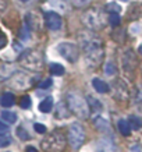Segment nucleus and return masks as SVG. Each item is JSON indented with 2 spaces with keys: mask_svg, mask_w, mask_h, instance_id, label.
<instances>
[{
  "mask_svg": "<svg viewBox=\"0 0 142 152\" xmlns=\"http://www.w3.org/2000/svg\"><path fill=\"white\" fill-rule=\"evenodd\" d=\"M117 127H119V131L123 134L124 137H128L130 133H131V127H130V124H128V121H127V120H124V119L119 120Z\"/></svg>",
  "mask_w": 142,
  "mask_h": 152,
  "instance_id": "4468645a",
  "label": "nucleus"
},
{
  "mask_svg": "<svg viewBox=\"0 0 142 152\" xmlns=\"http://www.w3.org/2000/svg\"><path fill=\"white\" fill-rule=\"evenodd\" d=\"M21 64H24L27 69L39 70L42 67V55L36 50H28L21 57Z\"/></svg>",
  "mask_w": 142,
  "mask_h": 152,
  "instance_id": "423d86ee",
  "label": "nucleus"
},
{
  "mask_svg": "<svg viewBox=\"0 0 142 152\" xmlns=\"http://www.w3.org/2000/svg\"><path fill=\"white\" fill-rule=\"evenodd\" d=\"M121 1H127V0H121Z\"/></svg>",
  "mask_w": 142,
  "mask_h": 152,
  "instance_id": "f704fd0d",
  "label": "nucleus"
},
{
  "mask_svg": "<svg viewBox=\"0 0 142 152\" xmlns=\"http://www.w3.org/2000/svg\"><path fill=\"white\" fill-rule=\"evenodd\" d=\"M67 106L74 115L79 116V117H87L88 113H89L88 102H85L82 99V96H79V95L74 92L67 95Z\"/></svg>",
  "mask_w": 142,
  "mask_h": 152,
  "instance_id": "f03ea898",
  "label": "nucleus"
},
{
  "mask_svg": "<svg viewBox=\"0 0 142 152\" xmlns=\"http://www.w3.org/2000/svg\"><path fill=\"white\" fill-rule=\"evenodd\" d=\"M138 52H139V55H142V45H139V48H138Z\"/></svg>",
  "mask_w": 142,
  "mask_h": 152,
  "instance_id": "473e14b6",
  "label": "nucleus"
},
{
  "mask_svg": "<svg viewBox=\"0 0 142 152\" xmlns=\"http://www.w3.org/2000/svg\"><path fill=\"white\" fill-rule=\"evenodd\" d=\"M92 85H93V88H95V91H98L99 94L109 92V85H107L105 81H102V80H99V78L92 80Z\"/></svg>",
  "mask_w": 142,
  "mask_h": 152,
  "instance_id": "9d476101",
  "label": "nucleus"
},
{
  "mask_svg": "<svg viewBox=\"0 0 142 152\" xmlns=\"http://www.w3.org/2000/svg\"><path fill=\"white\" fill-rule=\"evenodd\" d=\"M135 66H137V59H135V56L131 50L125 52V55L123 57V67L125 71H134L135 69Z\"/></svg>",
  "mask_w": 142,
  "mask_h": 152,
  "instance_id": "1a4fd4ad",
  "label": "nucleus"
},
{
  "mask_svg": "<svg viewBox=\"0 0 142 152\" xmlns=\"http://www.w3.org/2000/svg\"><path fill=\"white\" fill-rule=\"evenodd\" d=\"M14 103H15V98H14L13 94L7 92L0 96V105L3 106V107H11Z\"/></svg>",
  "mask_w": 142,
  "mask_h": 152,
  "instance_id": "9b49d317",
  "label": "nucleus"
},
{
  "mask_svg": "<svg viewBox=\"0 0 142 152\" xmlns=\"http://www.w3.org/2000/svg\"><path fill=\"white\" fill-rule=\"evenodd\" d=\"M20 1H28V0H20Z\"/></svg>",
  "mask_w": 142,
  "mask_h": 152,
  "instance_id": "72a5a7b5",
  "label": "nucleus"
},
{
  "mask_svg": "<svg viewBox=\"0 0 142 152\" xmlns=\"http://www.w3.org/2000/svg\"><path fill=\"white\" fill-rule=\"evenodd\" d=\"M85 141V130L79 123H73L68 129V142L74 149L82 147Z\"/></svg>",
  "mask_w": 142,
  "mask_h": 152,
  "instance_id": "20e7f679",
  "label": "nucleus"
},
{
  "mask_svg": "<svg viewBox=\"0 0 142 152\" xmlns=\"http://www.w3.org/2000/svg\"><path fill=\"white\" fill-rule=\"evenodd\" d=\"M50 73L56 77H60V75H63L64 74V67L59 63H52L50 64Z\"/></svg>",
  "mask_w": 142,
  "mask_h": 152,
  "instance_id": "f3484780",
  "label": "nucleus"
},
{
  "mask_svg": "<svg viewBox=\"0 0 142 152\" xmlns=\"http://www.w3.org/2000/svg\"><path fill=\"white\" fill-rule=\"evenodd\" d=\"M57 52L60 53L61 57H64L70 63H75L79 56V49L77 45H74L71 42H60L57 45Z\"/></svg>",
  "mask_w": 142,
  "mask_h": 152,
  "instance_id": "39448f33",
  "label": "nucleus"
},
{
  "mask_svg": "<svg viewBox=\"0 0 142 152\" xmlns=\"http://www.w3.org/2000/svg\"><path fill=\"white\" fill-rule=\"evenodd\" d=\"M20 106L23 107V109H29L31 107V98L25 95V96L21 98V101H20Z\"/></svg>",
  "mask_w": 142,
  "mask_h": 152,
  "instance_id": "aec40b11",
  "label": "nucleus"
},
{
  "mask_svg": "<svg viewBox=\"0 0 142 152\" xmlns=\"http://www.w3.org/2000/svg\"><path fill=\"white\" fill-rule=\"evenodd\" d=\"M106 10H107L109 13H120V11H121V7H120L117 3H109V4L106 6Z\"/></svg>",
  "mask_w": 142,
  "mask_h": 152,
  "instance_id": "4be33fe9",
  "label": "nucleus"
},
{
  "mask_svg": "<svg viewBox=\"0 0 142 152\" xmlns=\"http://www.w3.org/2000/svg\"><path fill=\"white\" fill-rule=\"evenodd\" d=\"M52 109H53V98L47 96L39 103V110L42 113H50Z\"/></svg>",
  "mask_w": 142,
  "mask_h": 152,
  "instance_id": "f8f14e48",
  "label": "nucleus"
},
{
  "mask_svg": "<svg viewBox=\"0 0 142 152\" xmlns=\"http://www.w3.org/2000/svg\"><path fill=\"white\" fill-rule=\"evenodd\" d=\"M66 147V137L60 131L52 133L47 138L42 141V148L46 152H61Z\"/></svg>",
  "mask_w": 142,
  "mask_h": 152,
  "instance_id": "7ed1b4c3",
  "label": "nucleus"
},
{
  "mask_svg": "<svg viewBox=\"0 0 142 152\" xmlns=\"http://www.w3.org/2000/svg\"><path fill=\"white\" fill-rule=\"evenodd\" d=\"M25 152H38V151H36V148H35V147H28Z\"/></svg>",
  "mask_w": 142,
  "mask_h": 152,
  "instance_id": "7c9ffc66",
  "label": "nucleus"
},
{
  "mask_svg": "<svg viewBox=\"0 0 142 152\" xmlns=\"http://www.w3.org/2000/svg\"><path fill=\"white\" fill-rule=\"evenodd\" d=\"M96 13H95V10H91V11H88L85 14V17H84V21L87 24L89 28H93V29H96V28H102L103 25V18H102L100 15H98L95 17Z\"/></svg>",
  "mask_w": 142,
  "mask_h": 152,
  "instance_id": "6e6552de",
  "label": "nucleus"
},
{
  "mask_svg": "<svg viewBox=\"0 0 142 152\" xmlns=\"http://www.w3.org/2000/svg\"><path fill=\"white\" fill-rule=\"evenodd\" d=\"M95 123H96V127L100 130H107L109 129V126H107V121L103 119H96L95 120Z\"/></svg>",
  "mask_w": 142,
  "mask_h": 152,
  "instance_id": "5701e85b",
  "label": "nucleus"
},
{
  "mask_svg": "<svg viewBox=\"0 0 142 152\" xmlns=\"http://www.w3.org/2000/svg\"><path fill=\"white\" fill-rule=\"evenodd\" d=\"M10 142H11V138L9 135H4V134H0V148L9 147Z\"/></svg>",
  "mask_w": 142,
  "mask_h": 152,
  "instance_id": "412c9836",
  "label": "nucleus"
},
{
  "mask_svg": "<svg viewBox=\"0 0 142 152\" xmlns=\"http://www.w3.org/2000/svg\"><path fill=\"white\" fill-rule=\"evenodd\" d=\"M131 152H142V151H141V148L138 147V145H134V147L131 148Z\"/></svg>",
  "mask_w": 142,
  "mask_h": 152,
  "instance_id": "c756f323",
  "label": "nucleus"
},
{
  "mask_svg": "<svg viewBox=\"0 0 142 152\" xmlns=\"http://www.w3.org/2000/svg\"><path fill=\"white\" fill-rule=\"evenodd\" d=\"M75 3H79V4H84V3H87V0H74Z\"/></svg>",
  "mask_w": 142,
  "mask_h": 152,
  "instance_id": "2f4dec72",
  "label": "nucleus"
},
{
  "mask_svg": "<svg viewBox=\"0 0 142 152\" xmlns=\"http://www.w3.org/2000/svg\"><path fill=\"white\" fill-rule=\"evenodd\" d=\"M82 49L87 56V61L91 66H98L102 61V56H103V50H102V42L95 37H88L87 39L82 41Z\"/></svg>",
  "mask_w": 142,
  "mask_h": 152,
  "instance_id": "f257e3e1",
  "label": "nucleus"
},
{
  "mask_svg": "<svg viewBox=\"0 0 142 152\" xmlns=\"http://www.w3.org/2000/svg\"><path fill=\"white\" fill-rule=\"evenodd\" d=\"M6 45H7V38H6L4 34L0 32V49H3Z\"/></svg>",
  "mask_w": 142,
  "mask_h": 152,
  "instance_id": "cd10ccee",
  "label": "nucleus"
},
{
  "mask_svg": "<svg viewBox=\"0 0 142 152\" xmlns=\"http://www.w3.org/2000/svg\"><path fill=\"white\" fill-rule=\"evenodd\" d=\"M127 121H128L130 127H131V129H134V130H139V129L142 127V120L139 119L138 116H135V115L130 116Z\"/></svg>",
  "mask_w": 142,
  "mask_h": 152,
  "instance_id": "2eb2a0df",
  "label": "nucleus"
},
{
  "mask_svg": "<svg viewBox=\"0 0 142 152\" xmlns=\"http://www.w3.org/2000/svg\"><path fill=\"white\" fill-rule=\"evenodd\" d=\"M88 106H89V110L93 112V113H98V112H100L103 109L102 103L93 96H88Z\"/></svg>",
  "mask_w": 142,
  "mask_h": 152,
  "instance_id": "ddd939ff",
  "label": "nucleus"
},
{
  "mask_svg": "<svg viewBox=\"0 0 142 152\" xmlns=\"http://www.w3.org/2000/svg\"><path fill=\"white\" fill-rule=\"evenodd\" d=\"M33 129H35V131L39 133V134H45L46 133L45 124H41V123H35V124H33Z\"/></svg>",
  "mask_w": 142,
  "mask_h": 152,
  "instance_id": "bb28decb",
  "label": "nucleus"
},
{
  "mask_svg": "<svg viewBox=\"0 0 142 152\" xmlns=\"http://www.w3.org/2000/svg\"><path fill=\"white\" fill-rule=\"evenodd\" d=\"M109 24L111 27H119L120 25V15L119 13H111L109 15Z\"/></svg>",
  "mask_w": 142,
  "mask_h": 152,
  "instance_id": "a211bd4d",
  "label": "nucleus"
},
{
  "mask_svg": "<svg viewBox=\"0 0 142 152\" xmlns=\"http://www.w3.org/2000/svg\"><path fill=\"white\" fill-rule=\"evenodd\" d=\"M20 38H21V39H24V41H27L28 38H29V31H28L27 25H24V27L21 28V32H20Z\"/></svg>",
  "mask_w": 142,
  "mask_h": 152,
  "instance_id": "393cba45",
  "label": "nucleus"
},
{
  "mask_svg": "<svg viewBox=\"0 0 142 152\" xmlns=\"http://www.w3.org/2000/svg\"><path fill=\"white\" fill-rule=\"evenodd\" d=\"M105 73L107 74V75H113V74H116L114 63H107V64H106V69H105Z\"/></svg>",
  "mask_w": 142,
  "mask_h": 152,
  "instance_id": "b1692460",
  "label": "nucleus"
},
{
  "mask_svg": "<svg viewBox=\"0 0 142 152\" xmlns=\"http://www.w3.org/2000/svg\"><path fill=\"white\" fill-rule=\"evenodd\" d=\"M17 135H18V138L23 140V141H27V140L31 138L29 134L27 133V130L23 129V127H18V129H17Z\"/></svg>",
  "mask_w": 142,
  "mask_h": 152,
  "instance_id": "6ab92c4d",
  "label": "nucleus"
},
{
  "mask_svg": "<svg viewBox=\"0 0 142 152\" xmlns=\"http://www.w3.org/2000/svg\"><path fill=\"white\" fill-rule=\"evenodd\" d=\"M9 131V126L4 124L3 121H0V134H3V133H7Z\"/></svg>",
  "mask_w": 142,
  "mask_h": 152,
  "instance_id": "c85d7f7f",
  "label": "nucleus"
},
{
  "mask_svg": "<svg viewBox=\"0 0 142 152\" xmlns=\"http://www.w3.org/2000/svg\"><path fill=\"white\" fill-rule=\"evenodd\" d=\"M52 80H43V81H41V83H39V88H41V89H47V88H50L52 87Z\"/></svg>",
  "mask_w": 142,
  "mask_h": 152,
  "instance_id": "a878e982",
  "label": "nucleus"
},
{
  "mask_svg": "<svg viewBox=\"0 0 142 152\" xmlns=\"http://www.w3.org/2000/svg\"><path fill=\"white\" fill-rule=\"evenodd\" d=\"M45 24L52 31H57L63 25V20L56 11H46L45 13Z\"/></svg>",
  "mask_w": 142,
  "mask_h": 152,
  "instance_id": "0eeeda50",
  "label": "nucleus"
},
{
  "mask_svg": "<svg viewBox=\"0 0 142 152\" xmlns=\"http://www.w3.org/2000/svg\"><path fill=\"white\" fill-rule=\"evenodd\" d=\"M1 119L4 120L6 123H10V124H13L17 121V115L14 113V112H9V110H4L1 112Z\"/></svg>",
  "mask_w": 142,
  "mask_h": 152,
  "instance_id": "dca6fc26",
  "label": "nucleus"
}]
</instances>
